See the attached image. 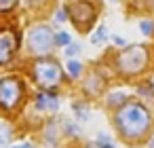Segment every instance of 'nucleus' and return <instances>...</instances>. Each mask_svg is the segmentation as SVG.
<instances>
[{
  "mask_svg": "<svg viewBox=\"0 0 154 148\" xmlns=\"http://www.w3.org/2000/svg\"><path fill=\"white\" fill-rule=\"evenodd\" d=\"M101 89H103V78L97 72H89V76L82 83V93L87 97H97L101 93Z\"/></svg>",
  "mask_w": 154,
  "mask_h": 148,
  "instance_id": "12",
  "label": "nucleus"
},
{
  "mask_svg": "<svg viewBox=\"0 0 154 148\" xmlns=\"http://www.w3.org/2000/svg\"><path fill=\"white\" fill-rule=\"evenodd\" d=\"M36 131H38L40 142H42L47 148H57L59 142H61V137H63V131H61V116H59V114H53V116L45 118Z\"/></svg>",
  "mask_w": 154,
  "mask_h": 148,
  "instance_id": "9",
  "label": "nucleus"
},
{
  "mask_svg": "<svg viewBox=\"0 0 154 148\" xmlns=\"http://www.w3.org/2000/svg\"><path fill=\"white\" fill-rule=\"evenodd\" d=\"M19 125L7 118H0V148H9L13 144V140L19 135Z\"/></svg>",
  "mask_w": 154,
  "mask_h": 148,
  "instance_id": "11",
  "label": "nucleus"
},
{
  "mask_svg": "<svg viewBox=\"0 0 154 148\" xmlns=\"http://www.w3.org/2000/svg\"><path fill=\"white\" fill-rule=\"evenodd\" d=\"M139 32H141L143 36H150V34L154 32V24H152L150 19H141V21H139Z\"/></svg>",
  "mask_w": 154,
  "mask_h": 148,
  "instance_id": "22",
  "label": "nucleus"
},
{
  "mask_svg": "<svg viewBox=\"0 0 154 148\" xmlns=\"http://www.w3.org/2000/svg\"><path fill=\"white\" fill-rule=\"evenodd\" d=\"M150 146H152V148H154V140H152V142H150Z\"/></svg>",
  "mask_w": 154,
  "mask_h": 148,
  "instance_id": "27",
  "label": "nucleus"
},
{
  "mask_svg": "<svg viewBox=\"0 0 154 148\" xmlns=\"http://www.w3.org/2000/svg\"><path fill=\"white\" fill-rule=\"evenodd\" d=\"M61 108V95L59 89H34L32 97H30V106L28 110H32V116H36V121H45L53 114H59Z\"/></svg>",
  "mask_w": 154,
  "mask_h": 148,
  "instance_id": "6",
  "label": "nucleus"
},
{
  "mask_svg": "<svg viewBox=\"0 0 154 148\" xmlns=\"http://www.w3.org/2000/svg\"><path fill=\"white\" fill-rule=\"evenodd\" d=\"M146 64H148V51L141 45L127 47L116 55V68L122 74H137L143 70Z\"/></svg>",
  "mask_w": 154,
  "mask_h": 148,
  "instance_id": "8",
  "label": "nucleus"
},
{
  "mask_svg": "<svg viewBox=\"0 0 154 148\" xmlns=\"http://www.w3.org/2000/svg\"><path fill=\"white\" fill-rule=\"evenodd\" d=\"M9 148H36V140H23V142H13Z\"/></svg>",
  "mask_w": 154,
  "mask_h": 148,
  "instance_id": "24",
  "label": "nucleus"
},
{
  "mask_svg": "<svg viewBox=\"0 0 154 148\" xmlns=\"http://www.w3.org/2000/svg\"><path fill=\"white\" fill-rule=\"evenodd\" d=\"M112 43H114L116 47H125V45H127V40H125L122 36H112Z\"/></svg>",
  "mask_w": 154,
  "mask_h": 148,
  "instance_id": "25",
  "label": "nucleus"
},
{
  "mask_svg": "<svg viewBox=\"0 0 154 148\" xmlns=\"http://www.w3.org/2000/svg\"><path fill=\"white\" fill-rule=\"evenodd\" d=\"M72 112H74V118L78 123H87L91 118V108H89L87 99H74L72 102Z\"/></svg>",
  "mask_w": 154,
  "mask_h": 148,
  "instance_id": "16",
  "label": "nucleus"
},
{
  "mask_svg": "<svg viewBox=\"0 0 154 148\" xmlns=\"http://www.w3.org/2000/svg\"><path fill=\"white\" fill-rule=\"evenodd\" d=\"M21 15V0H0V19H15Z\"/></svg>",
  "mask_w": 154,
  "mask_h": 148,
  "instance_id": "14",
  "label": "nucleus"
},
{
  "mask_svg": "<svg viewBox=\"0 0 154 148\" xmlns=\"http://www.w3.org/2000/svg\"><path fill=\"white\" fill-rule=\"evenodd\" d=\"M72 40H74V38H72V32H68V30H63V28L55 30V43H57V49H66Z\"/></svg>",
  "mask_w": 154,
  "mask_h": 148,
  "instance_id": "21",
  "label": "nucleus"
},
{
  "mask_svg": "<svg viewBox=\"0 0 154 148\" xmlns=\"http://www.w3.org/2000/svg\"><path fill=\"white\" fill-rule=\"evenodd\" d=\"M51 24H53V28L55 30H59L63 24H68L70 21V13H68V5L63 2V5H57L55 9H53V15H51V19H49Z\"/></svg>",
  "mask_w": 154,
  "mask_h": 148,
  "instance_id": "17",
  "label": "nucleus"
},
{
  "mask_svg": "<svg viewBox=\"0 0 154 148\" xmlns=\"http://www.w3.org/2000/svg\"><path fill=\"white\" fill-rule=\"evenodd\" d=\"M23 64V24L19 17L0 19V74Z\"/></svg>",
  "mask_w": 154,
  "mask_h": 148,
  "instance_id": "4",
  "label": "nucleus"
},
{
  "mask_svg": "<svg viewBox=\"0 0 154 148\" xmlns=\"http://www.w3.org/2000/svg\"><path fill=\"white\" fill-rule=\"evenodd\" d=\"M114 127L125 140H137L150 129V114L139 102H125L114 112Z\"/></svg>",
  "mask_w": 154,
  "mask_h": 148,
  "instance_id": "5",
  "label": "nucleus"
},
{
  "mask_svg": "<svg viewBox=\"0 0 154 148\" xmlns=\"http://www.w3.org/2000/svg\"><path fill=\"white\" fill-rule=\"evenodd\" d=\"M108 38H110V32H108V28H106L103 24H101V26H97V28L91 32V36H89L91 45H103Z\"/></svg>",
  "mask_w": 154,
  "mask_h": 148,
  "instance_id": "19",
  "label": "nucleus"
},
{
  "mask_svg": "<svg viewBox=\"0 0 154 148\" xmlns=\"http://www.w3.org/2000/svg\"><path fill=\"white\" fill-rule=\"evenodd\" d=\"M61 131H63V137H72V140H78L82 135V129H80V123L76 118H66L61 116Z\"/></svg>",
  "mask_w": 154,
  "mask_h": 148,
  "instance_id": "15",
  "label": "nucleus"
},
{
  "mask_svg": "<svg viewBox=\"0 0 154 148\" xmlns=\"http://www.w3.org/2000/svg\"><path fill=\"white\" fill-rule=\"evenodd\" d=\"M95 142H97V144H101V146L114 144V142H112V135H110V133H106V131H99V133H97V137H95Z\"/></svg>",
  "mask_w": 154,
  "mask_h": 148,
  "instance_id": "23",
  "label": "nucleus"
},
{
  "mask_svg": "<svg viewBox=\"0 0 154 148\" xmlns=\"http://www.w3.org/2000/svg\"><path fill=\"white\" fill-rule=\"evenodd\" d=\"M19 70L28 76L32 89H61L66 83L63 64L57 59V55L26 59Z\"/></svg>",
  "mask_w": 154,
  "mask_h": 148,
  "instance_id": "3",
  "label": "nucleus"
},
{
  "mask_svg": "<svg viewBox=\"0 0 154 148\" xmlns=\"http://www.w3.org/2000/svg\"><path fill=\"white\" fill-rule=\"evenodd\" d=\"M68 13H70V24L74 26L76 32H89L97 21V7L93 0H68Z\"/></svg>",
  "mask_w": 154,
  "mask_h": 148,
  "instance_id": "7",
  "label": "nucleus"
},
{
  "mask_svg": "<svg viewBox=\"0 0 154 148\" xmlns=\"http://www.w3.org/2000/svg\"><path fill=\"white\" fill-rule=\"evenodd\" d=\"M53 5V0H21V15L42 17Z\"/></svg>",
  "mask_w": 154,
  "mask_h": 148,
  "instance_id": "10",
  "label": "nucleus"
},
{
  "mask_svg": "<svg viewBox=\"0 0 154 148\" xmlns=\"http://www.w3.org/2000/svg\"><path fill=\"white\" fill-rule=\"evenodd\" d=\"M63 72H66V80L76 83V80H80L82 74H85V64L80 61V57H78V59H66Z\"/></svg>",
  "mask_w": 154,
  "mask_h": 148,
  "instance_id": "13",
  "label": "nucleus"
},
{
  "mask_svg": "<svg viewBox=\"0 0 154 148\" xmlns=\"http://www.w3.org/2000/svg\"><path fill=\"white\" fill-rule=\"evenodd\" d=\"M152 89H154V78H152Z\"/></svg>",
  "mask_w": 154,
  "mask_h": 148,
  "instance_id": "28",
  "label": "nucleus"
},
{
  "mask_svg": "<svg viewBox=\"0 0 154 148\" xmlns=\"http://www.w3.org/2000/svg\"><path fill=\"white\" fill-rule=\"evenodd\" d=\"M127 102V93L125 91H110L106 95V106L108 108H120Z\"/></svg>",
  "mask_w": 154,
  "mask_h": 148,
  "instance_id": "18",
  "label": "nucleus"
},
{
  "mask_svg": "<svg viewBox=\"0 0 154 148\" xmlns=\"http://www.w3.org/2000/svg\"><path fill=\"white\" fill-rule=\"evenodd\" d=\"M110 2H118V0H110Z\"/></svg>",
  "mask_w": 154,
  "mask_h": 148,
  "instance_id": "29",
  "label": "nucleus"
},
{
  "mask_svg": "<svg viewBox=\"0 0 154 148\" xmlns=\"http://www.w3.org/2000/svg\"><path fill=\"white\" fill-rule=\"evenodd\" d=\"M32 85L28 76L17 68L0 74V118L17 123L30 106Z\"/></svg>",
  "mask_w": 154,
  "mask_h": 148,
  "instance_id": "1",
  "label": "nucleus"
},
{
  "mask_svg": "<svg viewBox=\"0 0 154 148\" xmlns=\"http://www.w3.org/2000/svg\"><path fill=\"white\" fill-rule=\"evenodd\" d=\"M85 148H114V144H108V146H101V144H97V142H91V144H87Z\"/></svg>",
  "mask_w": 154,
  "mask_h": 148,
  "instance_id": "26",
  "label": "nucleus"
},
{
  "mask_svg": "<svg viewBox=\"0 0 154 148\" xmlns=\"http://www.w3.org/2000/svg\"><path fill=\"white\" fill-rule=\"evenodd\" d=\"M57 51L53 24L45 17H28L23 24V61L34 57H49Z\"/></svg>",
  "mask_w": 154,
  "mask_h": 148,
  "instance_id": "2",
  "label": "nucleus"
},
{
  "mask_svg": "<svg viewBox=\"0 0 154 148\" xmlns=\"http://www.w3.org/2000/svg\"><path fill=\"white\" fill-rule=\"evenodd\" d=\"M63 51V57L66 59H78L80 57V53H82V43L80 40H72L66 49H61Z\"/></svg>",
  "mask_w": 154,
  "mask_h": 148,
  "instance_id": "20",
  "label": "nucleus"
}]
</instances>
